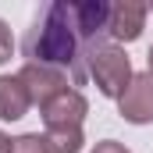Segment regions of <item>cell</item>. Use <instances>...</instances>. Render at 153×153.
Listing matches in <instances>:
<instances>
[{"mask_svg": "<svg viewBox=\"0 0 153 153\" xmlns=\"http://www.w3.org/2000/svg\"><path fill=\"white\" fill-rule=\"evenodd\" d=\"M146 14H150V7L139 4V0L111 4V43H132V39H139L143 36V25H146Z\"/></svg>", "mask_w": 153, "mask_h": 153, "instance_id": "cell-5", "label": "cell"}, {"mask_svg": "<svg viewBox=\"0 0 153 153\" xmlns=\"http://www.w3.org/2000/svg\"><path fill=\"white\" fill-rule=\"evenodd\" d=\"M89 114V103L78 89H68L64 96H57L53 103L43 107V121L46 128H82V121Z\"/></svg>", "mask_w": 153, "mask_h": 153, "instance_id": "cell-6", "label": "cell"}, {"mask_svg": "<svg viewBox=\"0 0 153 153\" xmlns=\"http://www.w3.org/2000/svg\"><path fill=\"white\" fill-rule=\"evenodd\" d=\"M18 78L25 82V89H29V96H32V103H36L39 111L46 107V103H53L57 96H64L68 93V85H71V78L64 75V71H57V68H46V64H25Z\"/></svg>", "mask_w": 153, "mask_h": 153, "instance_id": "cell-3", "label": "cell"}, {"mask_svg": "<svg viewBox=\"0 0 153 153\" xmlns=\"http://www.w3.org/2000/svg\"><path fill=\"white\" fill-rule=\"evenodd\" d=\"M11 153H46L43 150V135H22V139H14V150Z\"/></svg>", "mask_w": 153, "mask_h": 153, "instance_id": "cell-9", "label": "cell"}, {"mask_svg": "<svg viewBox=\"0 0 153 153\" xmlns=\"http://www.w3.org/2000/svg\"><path fill=\"white\" fill-rule=\"evenodd\" d=\"M93 153H128L121 143H114V139H107V143H96V150Z\"/></svg>", "mask_w": 153, "mask_h": 153, "instance_id": "cell-11", "label": "cell"}, {"mask_svg": "<svg viewBox=\"0 0 153 153\" xmlns=\"http://www.w3.org/2000/svg\"><path fill=\"white\" fill-rule=\"evenodd\" d=\"M121 117L132 121V125H146L153 121V75L143 71V75H132L128 89L121 93Z\"/></svg>", "mask_w": 153, "mask_h": 153, "instance_id": "cell-4", "label": "cell"}, {"mask_svg": "<svg viewBox=\"0 0 153 153\" xmlns=\"http://www.w3.org/2000/svg\"><path fill=\"white\" fill-rule=\"evenodd\" d=\"M11 50H14V39H11V29L0 22V64L11 61Z\"/></svg>", "mask_w": 153, "mask_h": 153, "instance_id": "cell-10", "label": "cell"}, {"mask_svg": "<svg viewBox=\"0 0 153 153\" xmlns=\"http://www.w3.org/2000/svg\"><path fill=\"white\" fill-rule=\"evenodd\" d=\"M32 96L18 75H0V121H18L29 114Z\"/></svg>", "mask_w": 153, "mask_h": 153, "instance_id": "cell-7", "label": "cell"}, {"mask_svg": "<svg viewBox=\"0 0 153 153\" xmlns=\"http://www.w3.org/2000/svg\"><path fill=\"white\" fill-rule=\"evenodd\" d=\"M111 43V4L82 0V4H46L25 32L22 53L29 64H46L71 78V85H85L89 57Z\"/></svg>", "mask_w": 153, "mask_h": 153, "instance_id": "cell-1", "label": "cell"}, {"mask_svg": "<svg viewBox=\"0 0 153 153\" xmlns=\"http://www.w3.org/2000/svg\"><path fill=\"white\" fill-rule=\"evenodd\" d=\"M11 150H14V139H7V135L0 132V153H11Z\"/></svg>", "mask_w": 153, "mask_h": 153, "instance_id": "cell-12", "label": "cell"}, {"mask_svg": "<svg viewBox=\"0 0 153 153\" xmlns=\"http://www.w3.org/2000/svg\"><path fill=\"white\" fill-rule=\"evenodd\" d=\"M89 78L100 85L103 96H117V100H121V93H125L128 82H132V64H128L125 50H121L117 43H103V46L89 57Z\"/></svg>", "mask_w": 153, "mask_h": 153, "instance_id": "cell-2", "label": "cell"}, {"mask_svg": "<svg viewBox=\"0 0 153 153\" xmlns=\"http://www.w3.org/2000/svg\"><path fill=\"white\" fill-rule=\"evenodd\" d=\"M82 128H46L43 132V150L46 153H78L82 150Z\"/></svg>", "mask_w": 153, "mask_h": 153, "instance_id": "cell-8", "label": "cell"}, {"mask_svg": "<svg viewBox=\"0 0 153 153\" xmlns=\"http://www.w3.org/2000/svg\"><path fill=\"white\" fill-rule=\"evenodd\" d=\"M146 61H150V75H153V46H150V53H146Z\"/></svg>", "mask_w": 153, "mask_h": 153, "instance_id": "cell-13", "label": "cell"}]
</instances>
